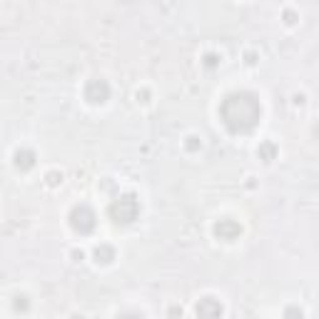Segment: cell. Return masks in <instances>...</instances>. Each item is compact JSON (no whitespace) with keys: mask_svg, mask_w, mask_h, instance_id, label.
I'll return each instance as SVG.
<instances>
[{"mask_svg":"<svg viewBox=\"0 0 319 319\" xmlns=\"http://www.w3.org/2000/svg\"><path fill=\"white\" fill-rule=\"evenodd\" d=\"M220 120L232 135H250L262 120V102L250 90H235L220 102Z\"/></svg>","mask_w":319,"mask_h":319,"instance_id":"6da1fadb","label":"cell"},{"mask_svg":"<svg viewBox=\"0 0 319 319\" xmlns=\"http://www.w3.org/2000/svg\"><path fill=\"white\" fill-rule=\"evenodd\" d=\"M108 217L113 225H132L140 217V199L135 192H123L108 204Z\"/></svg>","mask_w":319,"mask_h":319,"instance_id":"7a4b0ae2","label":"cell"},{"mask_svg":"<svg viewBox=\"0 0 319 319\" xmlns=\"http://www.w3.org/2000/svg\"><path fill=\"white\" fill-rule=\"evenodd\" d=\"M67 222H70L72 232H77L80 237H87V235H92L95 227H97V215H95V209H92L90 204L80 202V204H75V207L70 209Z\"/></svg>","mask_w":319,"mask_h":319,"instance_id":"3957f363","label":"cell"},{"mask_svg":"<svg viewBox=\"0 0 319 319\" xmlns=\"http://www.w3.org/2000/svg\"><path fill=\"white\" fill-rule=\"evenodd\" d=\"M110 82L108 80H102V77H92V80H87L85 82V87H82V97L90 102V105H105L108 100H110Z\"/></svg>","mask_w":319,"mask_h":319,"instance_id":"277c9868","label":"cell"},{"mask_svg":"<svg viewBox=\"0 0 319 319\" xmlns=\"http://www.w3.org/2000/svg\"><path fill=\"white\" fill-rule=\"evenodd\" d=\"M242 225L235 220V217H220L215 225H212V235H215V240H220V242H237L240 237H242Z\"/></svg>","mask_w":319,"mask_h":319,"instance_id":"5b68a950","label":"cell"},{"mask_svg":"<svg viewBox=\"0 0 319 319\" xmlns=\"http://www.w3.org/2000/svg\"><path fill=\"white\" fill-rule=\"evenodd\" d=\"M35 165H38V155L33 147H18L13 152V167L18 172H30Z\"/></svg>","mask_w":319,"mask_h":319,"instance_id":"8992f818","label":"cell"},{"mask_svg":"<svg viewBox=\"0 0 319 319\" xmlns=\"http://www.w3.org/2000/svg\"><path fill=\"white\" fill-rule=\"evenodd\" d=\"M194 314L197 317H222L225 309H222V304L215 297H202L197 302V307H194Z\"/></svg>","mask_w":319,"mask_h":319,"instance_id":"52a82bcc","label":"cell"},{"mask_svg":"<svg viewBox=\"0 0 319 319\" xmlns=\"http://www.w3.org/2000/svg\"><path fill=\"white\" fill-rule=\"evenodd\" d=\"M277 155H279V147H277V142H274V140H262V142L257 145V160H262L264 165L274 162V160H277Z\"/></svg>","mask_w":319,"mask_h":319,"instance_id":"ba28073f","label":"cell"},{"mask_svg":"<svg viewBox=\"0 0 319 319\" xmlns=\"http://www.w3.org/2000/svg\"><path fill=\"white\" fill-rule=\"evenodd\" d=\"M113 259H115V247L113 245H105V242H100V245H95V250H92V262L95 264H113Z\"/></svg>","mask_w":319,"mask_h":319,"instance_id":"9c48e42d","label":"cell"},{"mask_svg":"<svg viewBox=\"0 0 319 319\" xmlns=\"http://www.w3.org/2000/svg\"><path fill=\"white\" fill-rule=\"evenodd\" d=\"M13 312L28 314V312H30V297H28V294H15V297H13Z\"/></svg>","mask_w":319,"mask_h":319,"instance_id":"30bf717a","label":"cell"},{"mask_svg":"<svg viewBox=\"0 0 319 319\" xmlns=\"http://www.w3.org/2000/svg\"><path fill=\"white\" fill-rule=\"evenodd\" d=\"M63 182H65V175L60 170H48V172H45V187L55 190V187H60Z\"/></svg>","mask_w":319,"mask_h":319,"instance_id":"8fae6325","label":"cell"},{"mask_svg":"<svg viewBox=\"0 0 319 319\" xmlns=\"http://www.w3.org/2000/svg\"><path fill=\"white\" fill-rule=\"evenodd\" d=\"M182 147H185V152H190V155L199 152V150H202V137L192 132V135H187V137L182 140Z\"/></svg>","mask_w":319,"mask_h":319,"instance_id":"7c38bea8","label":"cell"},{"mask_svg":"<svg viewBox=\"0 0 319 319\" xmlns=\"http://www.w3.org/2000/svg\"><path fill=\"white\" fill-rule=\"evenodd\" d=\"M202 65H204L207 70H215V67H220V65H222V58H220V53H204V55H202Z\"/></svg>","mask_w":319,"mask_h":319,"instance_id":"4fadbf2b","label":"cell"},{"mask_svg":"<svg viewBox=\"0 0 319 319\" xmlns=\"http://www.w3.org/2000/svg\"><path fill=\"white\" fill-rule=\"evenodd\" d=\"M282 23H284L287 28H294V25L299 23V13H297V10H289V8H287V10L282 13Z\"/></svg>","mask_w":319,"mask_h":319,"instance_id":"5bb4252c","label":"cell"},{"mask_svg":"<svg viewBox=\"0 0 319 319\" xmlns=\"http://www.w3.org/2000/svg\"><path fill=\"white\" fill-rule=\"evenodd\" d=\"M150 97H152V95H150V90H147V87L135 90V102H137V105H147V102H150Z\"/></svg>","mask_w":319,"mask_h":319,"instance_id":"9a60e30c","label":"cell"},{"mask_svg":"<svg viewBox=\"0 0 319 319\" xmlns=\"http://www.w3.org/2000/svg\"><path fill=\"white\" fill-rule=\"evenodd\" d=\"M257 63H259V55H257L255 50H247V53H245V65H247V67H255Z\"/></svg>","mask_w":319,"mask_h":319,"instance_id":"2e32d148","label":"cell"},{"mask_svg":"<svg viewBox=\"0 0 319 319\" xmlns=\"http://www.w3.org/2000/svg\"><path fill=\"white\" fill-rule=\"evenodd\" d=\"M292 105H294V108H304V105H307V95H304V92L292 95Z\"/></svg>","mask_w":319,"mask_h":319,"instance_id":"e0dca14e","label":"cell"},{"mask_svg":"<svg viewBox=\"0 0 319 319\" xmlns=\"http://www.w3.org/2000/svg\"><path fill=\"white\" fill-rule=\"evenodd\" d=\"M284 317H304V312L299 307H289V309H284Z\"/></svg>","mask_w":319,"mask_h":319,"instance_id":"ac0fdd59","label":"cell"},{"mask_svg":"<svg viewBox=\"0 0 319 319\" xmlns=\"http://www.w3.org/2000/svg\"><path fill=\"white\" fill-rule=\"evenodd\" d=\"M70 257H72V262H82V259H85V252H82V250H77V247H75V250H72V252H70Z\"/></svg>","mask_w":319,"mask_h":319,"instance_id":"d6986e66","label":"cell"},{"mask_svg":"<svg viewBox=\"0 0 319 319\" xmlns=\"http://www.w3.org/2000/svg\"><path fill=\"white\" fill-rule=\"evenodd\" d=\"M177 314L182 317V314H185V309H182V307H172V309H170V317H177Z\"/></svg>","mask_w":319,"mask_h":319,"instance_id":"ffe728a7","label":"cell"},{"mask_svg":"<svg viewBox=\"0 0 319 319\" xmlns=\"http://www.w3.org/2000/svg\"><path fill=\"white\" fill-rule=\"evenodd\" d=\"M245 185H247V190H255V177H247V182H245Z\"/></svg>","mask_w":319,"mask_h":319,"instance_id":"44dd1931","label":"cell"}]
</instances>
